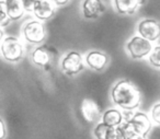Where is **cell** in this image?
I'll list each match as a JSON object with an SVG mask.
<instances>
[{"label": "cell", "instance_id": "cell-1", "mask_svg": "<svg viewBox=\"0 0 160 139\" xmlns=\"http://www.w3.org/2000/svg\"><path fill=\"white\" fill-rule=\"evenodd\" d=\"M111 97L114 104L124 111H134L142 101L139 89L128 79L120 80L111 91Z\"/></svg>", "mask_w": 160, "mask_h": 139}, {"label": "cell", "instance_id": "cell-2", "mask_svg": "<svg viewBox=\"0 0 160 139\" xmlns=\"http://www.w3.org/2000/svg\"><path fill=\"white\" fill-rule=\"evenodd\" d=\"M0 53L6 60L10 62H18L24 55V46L14 36H7L0 43Z\"/></svg>", "mask_w": 160, "mask_h": 139}, {"label": "cell", "instance_id": "cell-3", "mask_svg": "<svg viewBox=\"0 0 160 139\" xmlns=\"http://www.w3.org/2000/svg\"><path fill=\"white\" fill-rule=\"evenodd\" d=\"M56 56H57V51L48 45H40L32 52L33 62L46 71L52 68Z\"/></svg>", "mask_w": 160, "mask_h": 139}, {"label": "cell", "instance_id": "cell-4", "mask_svg": "<svg viewBox=\"0 0 160 139\" xmlns=\"http://www.w3.org/2000/svg\"><path fill=\"white\" fill-rule=\"evenodd\" d=\"M22 34L24 40L32 44H40L46 38V30L40 20H31L23 25Z\"/></svg>", "mask_w": 160, "mask_h": 139}, {"label": "cell", "instance_id": "cell-5", "mask_svg": "<svg viewBox=\"0 0 160 139\" xmlns=\"http://www.w3.org/2000/svg\"><path fill=\"white\" fill-rule=\"evenodd\" d=\"M60 67L67 76H75L85 69V60L79 52L70 51L62 59Z\"/></svg>", "mask_w": 160, "mask_h": 139}, {"label": "cell", "instance_id": "cell-6", "mask_svg": "<svg viewBox=\"0 0 160 139\" xmlns=\"http://www.w3.org/2000/svg\"><path fill=\"white\" fill-rule=\"evenodd\" d=\"M126 48L133 59H142L151 53L152 45L148 40L142 37L140 35H136L128 41Z\"/></svg>", "mask_w": 160, "mask_h": 139}, {"label": "cell", "instance_id": "cell-7", "mask_svg": "<svg viewBox=\"0 0 160 139\" xmlns=\"http://www.w3.org/2000/svg\"><path fill=\"white\" fill-rule=\"evenodd\" d=\"M124 121L128 122L132 127L135 129V132L145 139H146V136L150 132L151 126H152V123H151L149 116L146 113L142 112L133 113L128 118L124 119Z\"/></svg>", "mask_w": 160, "mask_h": 139}, {"label": "cell", "instance_id": "cell-8", "mask_svg": "<svg viewBox=\"0 0 160 139\" xmlns=\"http://www.w3.org/2000/svg\"><path fill=\"white\" fill-rule=\"evenodd\" d=\"M80 113L86 122L93 123V122H98L102 117L103 111L96 101L91 99H83L80 105Z\"/></svg>", "mask_w": 160, "mask_h": 139}, {"label": "cell", "instance_id": "cell-9", "mask_svg": "<svg viewBox=\"0 0 160 139\" xmlns=\"http://www.w3.org/2000/svg\"><path fill=\"white\" fill-rule=\"evenodd\" d=\"M137 31L142 37L155 42L160 37V23L153 19H145L139 22Z\"/></svg>", "mask_w": 160, "mask_h": 139}, {"label": "cell", "instance_id": "cell-10", "mask_svg": "<svg viewBox=\"0 0 160 139\" xmlns=\"http://www.w3.org/2000/svg\"><path fill=\"white\" fill-rule=\"evenodd\" d=\"M105 11V6L102 0H83L82 14L86 19H98Z\"/></svg>", "mask_w": 160, "mask_h": 139}, {"label": "cell", "instance_id": "cell-11", "mask_svg": "<svg viewBox=\"0 0 160 139\" xmlns=\"http://www.w3.org/2000/svg\"><path fill=\"white\" fill-rule=\"evenodd\" d=\"M86 64L89 68L93 70L100 71L107 67L109 62V57L105 53L100 51H91L87 54L85 59Z\"/></svg>", "mask_w": 160, "mask_h": 139}, {"label": "cell", "instance_id": "cell-12", "mask_svg": "<svg viewBox=\"0 0 160 139\" xmlns=\"http://www.w3.org/2000/svg\"><path fill=\"white\" fill-rule=\"evenodd\" d=\"M56 6L51 0H38L34 7L33 13L40 21H46L55 13Z\"/></svg>", "mask_w": 160, "mask_h": 139}, {"label": "cell", "instance_id": "cell-13", "mask_svg": "<svg viewBox=\"0 0 160 139\" xmlns=\"http://www.w3.org/2000/svg\"><path fill=\"white\" fill-rule=\"evenodd\" d=\"M114 7L120 14H133L146 0H113Z\"/></svg>", "mask_w": 160, "mask_h": 139}, {"label": "cell", "instance_id": "cell-14", "mask_svg": "<svg viewBox=\"0 0 160 139\" xmlns=\"http://www.w3.org/2000/svg\"><path fill=\"white\" fill-rule=\"evenodd\" d=\"M5 9L8 18L11 21L20 20L25 13L21 0H7L5 3Z\"/></svg>", "mask_w": 160, "mask_h": 139}, {"label": "cell", "instance_id": "cell-15", "mask_svg": "<svg viewBox=\"0 0 160 139\" xmlns=\"http://www.w3.org/2000/svg\"><path fill=\"white\" fill-rule=\"evenodd\" d=\"M101 119L103 123L111 127H118L124 122V116H123V113L118 108H109L103 112Z\"/></svg>", "mask_w": 160, "mask_h": 139}, {"label": "cell", "instance_id": "cell-16", "mask_svg": "<svg viewBox=\"0 0 160 139\" xmlns=\"http://www.w3.org/2000/svg\"><path fill=\"white\" fill-rule=\"evenodd\" d=\"M115 132V127L107 125L103 122L98 123L93 129V135L97 139H110Z\"/></svg>", "mask_w": 160, "mask_h": 139}, {"label": "cell", "instance_id": "cell-17", "mask_svg": "<svg viewBox=\"0 0 160 139\" xmlns=\"http://www.w3.org/2000/svg\"><path fill=\"white\" fill-rule=\"evenodd\" d=\"M149 64L156 68H160V45L153 47L149 54Z\"/></svg>", "mask_w": 160, "mask_h": 139}, {"label": "cell", "instance_id": "cell-18", "mask_svg": "<svg viewBox=\"0 0 160 139\" xmlns=\"http://www.w3.org/2000/svg\"><path fill=\"white\" fill-rule=\"evenodd\" d=\"M151 117L157 125L160 126V103H157L151 108Z\"/></svg>", "mask_w": 160, "mask_h": 139}, {"label": "cell", "instance_id": "cell-19", "mask_svg": "<svg viewBox=\"0 0 160 139\" xmlns=\"http://www.w3.org/2000/svg\"><path fill=\"white\" fill-rule=\"evenodd\" d=\"M9 21H10V19L8 18V16H7L5 5H1V3H0V27L7 25L8 23H9Z\"/></svg>", "mask_w": 160, "mask_h": 139}, {"label": "cell", "instance_id": "cell-20", "mask_svg": "<svg viewBox=\"0 0 160 139\" xmlns=\"http://www.w3.org/2000/svg\"><path fill=\"white\" fill-rule=\"evenodd\" d=\"M22 1L23 8H24L25 12H33L34 7L38 0H21Z\"/></svg>", "mask_w": 160, "mask_h": 139}, {"label": "cell", "instance_id": "cell-21", "mask_svg": "<svg viewBox=\"0 0 160 139\" xmlns=\"http://www.w3.org/2000/svg\"><path fill=\"white\" fill-rule=\"evenodd\" d=\"M7 136V129H6L5 122L0 117V139H5Z\"/></svg>", "mask_w": 160, "mask_h": 139}, {"label": "cell", "instance_id": "cell-22", "mask_svg": "<svg viewBox=\"0 0 160 139\" xmlns=\"http://www.w3.org/2000/svg\"><path fill=\"white\" fill-rule=\"evenodd\" d=\"M55 6H64L68 2L69 0H51Z\"/></svg>", "mask_w": 160, "mask_h": 139}, {"label": "cell", "instance_id": "cell-23", "mask_svg": "<svg viewBox=\"0 0 160 139\" xmlns=\"http://www.w3.org/2000/svg\"><path fill=\"white\" fill-rule=\"evenodd\" d=\"M110 139H121L120 137L118 136V134H116V128H115V132H114V135H113V136H112Z\"/></svg>", "mask_w": 160, "mask_h": 139}, {"label": "cell", "instance_id": "cell-24", "mask_svg": "<svg viewBox=\"0 0 160 139\" xmlns=\"http://www.w3.org/2000/svg\"><path fill=\"white\" fill-rule=\"evenodd\" d=\"M3 40V31L1 30V27H0V43L2 42Z\"/></svg>", "mask_w": 160, "mask_h": 139}, {"label": "cell", "instance_id": "cell-25", "mask_svg": "<svg viewBox=\"0 0 160 139\" xmlns=\"http://www.w3.org/2000/svg\"><path fill=\"white\" fill-rule=\"evenodd\" d=\"M6 1H7V0H0V3H1V5H5Z\"/></svg>", "mask_w": 160, "mask_h": 139}]
</instances>
